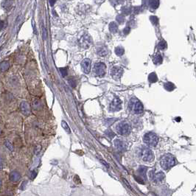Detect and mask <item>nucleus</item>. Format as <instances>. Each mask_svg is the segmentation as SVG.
Here are the masks:
<instances>
[{
  "label": "nucleus",
  "mask_w": 196,
  "mask_h": 196,
  "mask_svg": "<svg viewBox=\"0 0 196 196\" xmlns=\"http://www.w3.org/2000/svg\"><path fill=\"white\" fill-rule=\"evenodd\" d=\"M176 159L175 158V157L173 156L172 154L170 153H167L165 154L161 158L160 160V165L162 166V167L164 169H170V168L173 167V166L176 165Z\"/></svg>",
  "instance_id": "obj_1"
},
{
  "label": "nucleus",
  "mask_w": 196,
  "mask_h": 196,
  "mask_svg": "<svg viewBox=\"0 0 196 196\" xmlns=\"http://www.w3.org/2000/svg\"><path fill=\"white\" fill-rule=\"evenodd\" d=\"M149 178L153 183L155 185H159L162 184L165 180V175L163 172L159 171V172H155L152 170L149 172Z\"/></svg>",
  "instance_id": "obj_2"
},
{
  "label": "nucleus",
  "mask_w": 196,
  "mask_h": 196,
  "mask_svg": "<svg viewBox=\"0 0 196 196\" xmlns=\"http://www.w3.org/2000/svg\"><path fill=\"white\" fill-rule=\"evenodd\" d=\"M129 108L136 114H141L144 111V106L139 100L132 98L129 102Z\"/></svg>",
  "instance_id": "obj_3"
},
{
  "label": "nucleus",
  "mask_w": 196,
  "mask_h": 196,
  "mask_svg": "<svg viewBox=\"0 0 196 196\" xmlns=\"http://www.w3.org/2000/svg\"><path fill=\"white\" fill-rule=\"evenodd\" d=\"M143 141L147 145L150 146V147H155L158 144V136L153 132H148L144 135Z\"/></svg>",
  "instance_id": "obj_4"
},
{
  "label": "nucleus",
  "mask_w": 196,
  "mask_h": 196,
  "mask_svg": "<svg viewBox=\"0 0 196 196\" xmlns=\"http://www.w3.org/2000/svg\"><path fill=\"white\" fill-rule=\"evenodd\" d=\"M116 130L117 133L120 135H128L131 131V126L129 123L126 122H121L116 126Z\"/></svg>",
  "instance_id": "obj_5"
},
{
  "label": "nucleus",
  "mask_w": 196,
  "mask_h": 196,
  "mask_svg": "<svg viewBox=\"0 0 196 196\" xmlns=\"http://www.w3.org/2000/svg\"><path fill=\"white\" fill-rule=\"evenodd\" d=\"M78 43L80 47L87 49L92 44V38L89 34H84L80 36V39L78 40Z\"/></svg>",
  "instance_id": "obj_6"
},
{
  "label": "nucleus",
  "mask_w": 196,
  "mask_h": 196,
  "mask_svg": "<svg viewBox=\"0 0 196 196\" xmlns=\"http://www.w3.org/2000/svg\"><path fill=\"white\" fill-rule=\"evenodd\" d=\"M142 160L146 162H152L154 160V153L149 148H143L142 151Z\"/></svg>",
  "instance_id": "obj_7"
},
{
  "label": "nucleus",
  "mask_w": 196,
  "mask_h": 196,
  "mask_svg": "<svg viewBox=\"0 0 196 196\" xmlns=\"http://www.w3.org/2000/svg\"><path fill=\"white\" fill-rule=\"evenodd\" d=\"M94 72L98 77H103L106 72V66L104 63H97L94 66Z\"/></svg>",
  "instance_id": "obj_8"
},
{
  "label": "nucleus",
  "mask_w": 196,
  "mask_h": 196,
  "mask_svg": "<svg viewBox=\"0 0 196 196\" xmlns=\"http://www.w3.org/2000/svg\"><path fill=\"white\" fill-rule=\"evenodd\" d=\"M122 108V101L118 97H116L110 104V110L112 112H118Z\"/></svg>",
  "instance_id": "obj_9"
},
{
  "label": "nucleus",
  "mask_w": 196,
  "mask_h": 196,
  "mask_svg": "<svg viewBox=\"0 0 196 196\" xmlns=\"http://www.w3.org/2000/svg\"><path fill=\"white\" fill-rule=\"evenodd\" d=\"M123 74V69L119 66H114L112 68L111 75L114 80H119Z\"/></svg>",
  "instance_id": "obj_10"
},
{
  "label": "nucleus",
  "mask_w": 196,
  "mask_h": 196,
  "mask_svg": "<svg viewBox=\"0 0 196 196\" xmlns=\"http://www.w3.org/2000/svg\"><path fill=\"white\" fill-rule=\"evenodd\" d=\"M81 67L84 73H86V74L89 73L90 71H91V61L89 58L83 60L81 62Z\"/></svg>",
  "instance_id": "obj_11"
},
{
  "label": "nucleus",
  "mask_w": 196,
  "mask_h": 196,
  "mask_svg": "<svg viewBox=\"0 0 196 196\" xmlns=\"http://www.w3.org/2000/svg\"><path fill=\"white\" fill-rule=\"evenodd\" d=\"M114 144L116 148V149H118L120 151H125L127 149L126 143L124 141H122V140H119V139H116V140L114 141Z\"/></svg>",
  "instance_id": "obj_12"
},
{
  "label": "nucleus",
  "mask_w": 196,
  "mask_h": 196,
  "mask_svg": "<svg viewBox=\"0 0 196 196\" xmlns=\"http://www.w3.org/2000/svg\"><path fill=\"white\" fill-rule=\"evenodd\" d=\"M20 109L21 112H22V114L26 116L29 115V114L30 113V105L27 103V102H22L20 105Z\"/></svg>",
  "instance_id": "obj_13"
},
{
  "label": "nucleus",
  "mask_w": 196,
  "mask_h": 196,
  "mask_svg": "<svg viewBox=\"0 0 196 196\" xmlns=\"http://www.w3.org/2000/svg\"><path fill=\"white\" fill-rule=\"evenodd\" d=\"M13 0H5L2 2V7L5 10L9 11L13 7Z\"/></svg>",
  "instance_id": "obj_14"
},
{
  "label": "nucleus",
  "mask_w": 196,
  "mask_h": 196,
  "mask_svg": "<svg viewBox=\"0 0 196 196\" xmlns=\"http://www.w3.org/2000/svg\"><path fill=\"white\" fill-rule=\"evenodd\" d=\"M20 179H21V175L19 172H17V171H13V172H11L10 174V179L11 181L17 182L20 180Z\"/></svg>",
  "instance_id": "obj_15"
},
{
  "label": "nucleus",
  "mask_w": 196,
  "mask_h": 196,
  "mask_svg": "<svg viewBox=\"0 0 196 196\" xmlns=\"http://www.w3.org/2000/svg\"><path fill=\"white\" fill-rule=\"evenodd\" d=\"M108 50L107 49L106 47L105 46H102V47H99L97 49V54L100 55V56H105V55H108Z\"/></svg>",
  "instance_id": "obj_16"
},
{
  "label": "nucleus",
  "mask_w": 196,
  "mask_h": 196,
  "mask_svg": "<svg viewBox=\"0 0 196 196\" xmlns=\"http://www.w3.org/2000/svg\"><path fill=\"white\" fill-rule=\"evenodd\" d=\"M109 30L112 33H116L118 30V25L116 22H112L109 24Z\"/></svg>",
  "instance_id": "obj_17"
},
{
  "label": "nucleus",
  "mask_w": 196,
  "mask_h": 196,
  "mask_svg": "<svg viewBox=\"0 0 196 196\" xmlns=\"http://www.w3.org/2000/svg\"><path fill=\"white\" fill-rule=\"evenodd\" d=\"M162 61H163V58H162V56L160 54H157L156 55H155V57L153 58V62L155 64H161L162 63Z\"/></svg>",
  "instance_id": "obj_18"
},
{
  "label": "nucleus",
  "mask_w": 196,
  "mask_h": 196,
  "mask_svg": "<svg viewBox=\"0 0 196 196\" xmlns=\"http://www.w3.org/2000/svg\"><path fill=\"white\" fill-rule=\"evenodd\" d=\"M149 5L153 9H156L159 6V0H150Z\"/></svg>",
  "instance_id": "obj_19"
},
{
  "label": "nucleus",
  "mask_w": 196,
  "mask_h": 196,
  "mask_svg": "<svg viewBox=\"0 0 196 196\" xmlns=\"http://www.w3.org/2000/svg\"><path fill=\"white\" fill-rule=\"evenodd\" d=\"M148 80H149L150 83H152L157 82L158 77H157V75L155 72H152V73H151V74L149 75V76H148Z\"/></svg>",
  "instance_id": "obj_20"
},
{
  "label": "nucleus",
  "mask_w": 196,
  "mask_h": 196,
  "mask_svg": "<svg viewBox=\"0 0 196 196\" xmlns=\"http://www.w3.org/2000/svg\"><path fill=\"white\" fill-rule=\"evenodd\" d=\"M164 87H165V89L167 90V91H172L173 90H174L175 85L173 84V83H171V82H167V83H165Z\"/></svg>",
  "instance_id": "obj_21"
},
{
  "label": "nucleus",
  "mask_w": 196,
  "mask_h": 196,
  "mask_svg": "<svg viewBox=\"0 0 196 196\" xmlns=\"http://www.w3.org/2000/svg\"><path fill=\"white\" fill-rule=\"evenodd\" d=\"M147 169H147V167H145L144 166H141L140 167V169H139V174L142 176V179L144 178H144H145L146 173H147ZM143 180H144V179H143Z\"/></svg>",
  "instance_id": "obj_22"
},
{
  "label": "nucleus",
  "mask_w": 196,
  "mask_h": 196,
  "mask_svg": "<svg viewBox=\"0 0 196 196\" xmlns=\"http://www.w3.org/2000/svg\"><path fill=\"white\" fill-rule=\"evenodd\" d=\"M115 53L118 56H122L123 54L125 53V50L123 47H117L115 49Z\"/></svg>",
  "instance_id": "obj_23"
},
{
  "label": "nucleus",
  "mask_w": 196,
  "mask_h": 196,
  "mask_svg": "<svg viewBox=\"0 0 196 196\" xmlns=\"http://www.w3.org/2000/svg\"><path fill=\"white\" fill-rule=\"evenodd\" d=\"M10 68V64L7 62H3L2 63H1L0 65V70L1 72H6L8 70V69Z\"/></svg>",
  "instance_id": "obj_24"
},
{
  "label": "nucleus",
  "mask_w": 196,
  "mask_h": 196,
  "mask_svg": "<svg viewBox=\"0 0 196 196\" xmlns=\"http://www.w3.org/2000/svg\"><path fill=\"white\" fill-rule=\"evenodd\" d=\"M158 47L159 50H165V49L167 47V42L165 41V40H161L160 42L158 43Z\"/></svg>",
  "instance_id": "obj_25"
},
{
  "label": "nucleus",
  "mask_w": 196,
  "mask_h": 196,
  "mask_svg": "<svg viewBox=\"0 0 196 196\" xmlns=\"http://www.w3.org/2000/svg\"><path fill=\"white\" fill-rule=\"evenodd\" d=\"M61 126H62L63 128L64 129V130H66L67 133H71V129H70V128H69V125H68L67 122H66L65 121L63 120L62 122H61Z\"/></svg>",
  "instance_id": "obj_26"
},
{
  "label": "nucleus",
  "mask_w": 196,
  "mask_h": 196,
  "mask_svg": "<svg viewBox=\"0 0 196 196\" xmlns=\"http://www.w3.org/2000/svg\"><path fill=\"white\" fill-rule=\"evenodd\" d=\"M150 19H151V22H152L153 24H154V25H156V24H158V19L156 17V16H151V17H150Z\"/></svg>",
  "instance_id": "obj_27"
},
{
  "label": "nucleus",
  "mask_w": 196,
  "mask_h": 196,
  "mask_svg": "<svg viewBox=\"0 0 196 196\" xmlns=\"http://www.w3.org/2000/svg\"><path fill=\"white\" fill-rule=\"evenodd\" d=\"M5 146H6L7 148H8V149H9L10 151H13V149H14V148H13V144H12V143L10 142L8 140H6V142H5Z\"/></svg>",
  "instance_id": "obj_28"
},
{
  "label": "nucleus",
  "mask_w": 196,
  "mask_h": 196,
  "mask_svg": "<svg viewBox=\"0 0 196 196\" xmlns=\"http://www.w3.org/2000/svg\"><path fill=\"white\" fill-rule=\"evenodd\" d=\"M60 72L63 77L67 75V69L66 68H60Z\"/></svg>",
  "instance_id": "obj_29"
},
{
  "label": "nucleus",
  "mask_w": 196,
  "mask_h": 196,
  "mask_svg": "<svg viewBox=\"0 0 196 196\" xmlns=\"http://www.w3.org/2000/svg\"><path fill=\"white\" fill-rule=\"evenodd\" d=\"M130 27H126V28L124 29V30H123V33H124L125 35H128L129 33H130Z\"/></svg>",
  "instance_id": "obj_30"
},
{
  "label": "nucleus",
  "mask_w": 196,
  "mask_h": 196,
  "mask_svg": "<svg viewBox=\"0 0 196 196\" xmlns=\"http://www.w3.org/2000/svg\"><path fill=\"white\" fill-rule=\"evenodd\" d=\"M116 19H117V21L119 22V23H122V22H124V17H123V16H117Z\"/></svg>",
  "instance_id": "obj_31"
},
{
  "label": "nucleus",
  "mask_w": 196,
  "mask_h": 196,
  "mask_svg": "<svg viewBox=\"0 0 196 196\" xmlns=\"http://www.w3.org/2000/svg\"><path fill=\"white\" fill-rule=\"evenodd\" d=\"M4 27V22L3 21L0 20V31L3 29Z\"/></svg>",
  "instance_id": "obj_32"
},
{
  "label": "nucleus",
  "mask_w": 196,
  "mask_h": 196,
  "mask_svg": "<svg viewBox=\"0 0 196 196\" xmlns=\"http://www.w3.org/2000/svg\"><path fill=\"white\" fill-rule=\"evenodd\" d=\"M55 1H56V0H49V2H50V4L51 6H53L54 4L55 3Z\"/></svg>",
  "instance_id": "obj_33"
},
{
  "label": "nucleus",
  "mask_w": 196,
  "mask_h": 196,
  "mask_svg": "<svg viewBox=\"0 0 196 196\" xmlns=\"http://www.w3.org/2000/svg\"><path fill=\"white\" fill-rule=\"evenodd\" d=\"M36 176V172H35V171H33V172H32V175H31V178L32 179H34L35 178V176Z\"/></svg>",
  "instance_id": "obj_34"
},
{
  "label": "nucleus",
  "mask_w": 196,
  "mask_h": 196,
  "mask_svg": "<svg viewBox=\"0 0 196 196\" xmlns=\"http://www.w3.org/2000/svg\"><path fill=\"white\" fill-rule=\"evenodd\" d=\"M96 2H97V3H101V2H103V1H105V0H95Z\"/></svg>",
  "instance_id": "obj_35"
},
{
  "label": "nucleus",
  "mask_w": 196,
  "mask_h": 196,
  "mask_svg": "<svg viewBox=\"0 0 196 196\" xmlns=\"http://www.w3.org/2000/svg\"><path fill=\"white\" fill-rule=\"evenodd\" d=\"M2 165L1 163H0V169H2Z\"/></svg>",
  "instance_id": "obj_36"
},
{
  "label": "nucleus",
  "mask_w": 196,
  "mask_h": 196,
  "mask_svg": "<svg viewBox=\"0 0 196 196\" xmlns=\"http://www.w3.org/2000/svg\"><path fill=\"white\" fill-rule=\"evenodd\" d=\"M1 185H2V181L0 180V186H1Z\"/></svg>",
  "instance_id": "obj_37"
}]
</instances>
